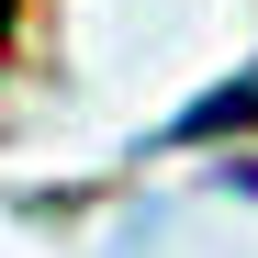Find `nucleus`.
<instances>
[{
  "label": "nucleus",
  "instance_id": "f257e3e1",
  "mask_svg": "<svg viewBox=\"0 0 258 258\" xmlns=\"http://www.w3.org/2000/svg\"><path fill=\"white\" fill-rule=\"evenodd\" d=\"M12 12H23V0H0V34H12Z\"/></svg>",
  "mask_w": 258,
  "mask_h": 258
}]
</instances>
